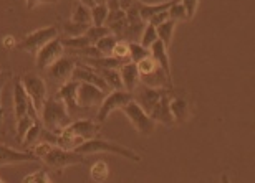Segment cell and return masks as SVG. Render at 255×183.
Wrapping results in <instances>:
<instances>
[{"mask_svg":"<svg viewBox=\"0 0 255 183\" xmlns=\"http://www.w3.org/2000/svg\"><path fill=\"white\" fill-rule=\"evenodd\" d=\"M40 114H42V118H40L42 125H45V129L53 132V134H60L71 122V116L58 98H48L45 101Z\"/></svg>","mask_w":255,"mask_h":183,"instance_id":"obj_1","label":"cell"},{"mask_svg":"<svg viewBox=\"0 0 255 183\" xmlns=\"http://www.w3.org/2000/svg\"><path fill=\"white\" fill-rule=\"evenodd\" d=\"M76 154H81V155H90V154H100V152H106V154H116V155H121L125 157L128 160H132V162H141V155L137 152L128 149L125 145H120L116 142H110L106 139H88L85 140L83 144H80L78 147L75 149Z\"/></svg>","mask_w":255,"mask_h":183,"instance_id":"obj_2","label":"cell"},{"mask_svg":"<svg viewBox=\"0 0 255 183\" xmlns=\"http://www.w3.org/2000/svg\"><path fill=\"white\" fill-rule=\"evenodd\" d=\"M40 160H42L48 169H52L55 172H62L66 169V167L85 164L86 162L85 155L76 154L75 150L60 149V147H55V145H50L48 150L40 157Z\"/></svg>","mask_w":255,"mask_h":183,"instance_id":"obj_3","label":"cell"},{"mask_svg":"<svg viewBox=\"0 0 255 183\" xmlns=\"http://www.w3.org/2000/svg\"><path fill=\"white\" fill-rule=\"evenodd\" d=\"M20 81H22V86H23L25 93H27V96H28V99L32 101L33 108L37 109V113L40 114L45 101L48 99L47 81L37 73H25L22 78H20Z\"/></svg>","mask_w":255,"mask_h":183,"instance_id":"obj_4","label":"cell"},{"mask_svg":"<svg viewBox=\"0 0 255 183\" xmlns=\"http://www.w3.org/2000/svg\"><path fill=\"white\" fill-rule=\"evenodd\" d=\"M57 37H58V28L57 27L38 28V30H33V32L25 35V37L17 43V48L23 50V52L32 53V55H37L45 45H47L48 42H52V40L57 38Z\"/></svg>","mask_w":255,"mask_h":183,"instance_id":"obj_5","label":"cell"},{"mask_svg":"<svg viewBox=\"0 0 255 183\" xmlns=\"http://www.w3.org/2000/svg\"><path fill=\"white\" fill-rule=\"evenodd\" d=\"M120 111L126 116L128 119H129V122L134 125V129L139 132L141 135H151L152 132L156 130V122L152 121L149 116H147L144 111L134 103V101L128 103Z\"/></svg>","mask_w":255,"mask_h":183,"instance_id":"obj_6","label":"cell"},{"mask_svg":"<svg viewBox=\"0 0 255 183\" xmlns=\"http://www.w3.org/2000/svg\"><path fill=\"white\" fill-rule=\"evenodd\" d=\"M132 101V94L128 93L125 89H113L110 91L108 96H105V99L101 101L98 114H96V122H105L108 119V116L115 111L121 109L123 106H126L128 103Z\"/></svg>","mask_w":255,"mask_h":183,"instance_id":"obj_7","label":"cell"},{"mask_svg":"<svg viewBox=\"0 0 255 183\" xmlns=\"http://www.w3.org/2000/svg\"><path fill=\"white\" fill-rule=\"evenodd\" d=\"M166 91H169V89L167 88H149V86H144L139 83L137 88L132 91V101H134V103L149 116L152 108H154L157 101L162 98V94H164Z\"/></svg>","mask_w":255,"mask_h":183,"instance_id":"obj_8","label":"cell"},{"mask_svg":"<svg viewBox=\"0 0 255 183\" xmlns=\"http://www.w3.org/2000/svg\"><path fill=\"white\" fill-rule=\"evenodd\" d=\"M76 63H78L76 58L68 57V55H63L62 58L55 61V63L50 66L47 71H45V74L48 76L50 81H52L53 84H57L60 88L63 83H66V81L71 79V73H73Z\"/></svg>","mask_w":255,"mask_h":183,"instance_id":"obj_9","label":"cell"},{"mask_svg":"<svg viewBox=\"0 0 255 183\" xmlns=\"http://www.w3.org/2000/svg\"><path fill=\"white\" fill-rule=\"evenodd\" d=\"M65 55V48L60 38H53L52 42H48L45 47L37 53V58H35V63H37V69L40 73H45L50 66H52L55 61L60 60Z\"/></svg>","mask_w":255,"mask_h":183,"instance_id":"obj_10","label":"cell"},{"mask_svg":"<svg viewBox=\"0 0 255 183\" xmlns=\"http://www.w3.org/2000/svg\"><path fill=\"white\" fill-rule=\"evenodd\" d=\"M103 99H105V93L100 88L88 83L78 84V91H76V106H78V109H90L95 108V106L100 108Z\"/></svg>","mask_w":255,"mask_h":183,"instance_id":"obj_11","label":"cell"},{"mask_svg":"<svg viewBox=\"0 0 255 183\" xmlns=\"http://www.w3.org/2000/svg\"><path fill=\"white\" fill-rule=\"evenodd\" d=\"M100 130H101L100 122H95L91 119H80V121L70 122L62 132L75 135V137H80V139L85 142L88 139H95V137L100 134Z\"/></svg>","mask_w":255,"mask_h":183,"instance_id":"obj_12","label":"cell"},{"mask_svg":"<svg viewBox=\"0 0 255 183\" xmlns=\"http://www.w3.org/2000/svg\"><path fill=\"white\" fill-rule=\"evenodd\" d=\"M71 79L80 81V83L93 84V86H96V88H100L103 93H106V91H111L110 86L105 83V79L101 78L98 73H96V69L90 68V66H86L83 63H76L73 73H71Z\"/></svg>","mask_w":255,"mask_h":183,"instance_id":"obj_13","label":"cell"},{"mask_svg":"<svg viewBox=\"0 0 255 183\" xmlns=\"http://www.w3.org/2000/svg\"><path fill=\"white\" fill-rule=\"evenodd\" d=\"M172 94V89L166 91L164 94H162V98L157 101L156 106L152 108V111L149 113V118L152 119L157 124H162L166 127H172L174 125V121H172V116H171V111H169V98Z\"/></svg>","mask_w":255,"mask_h":183,"instance_id":"obj_14","label":"cell"},{"mask_svg":"<svg viewBox=\"0 0 255 183\" xmlns=\"http://www.w3.org/2000/svg\"><path fill=\"white\" fill-rule=\"evenodd\" d=\"M22 162H38V159L32 152H22L5 144H0V169L5 165L22 164Z\"/></svg>","mask_w":255,"mask_h":183,"instance_id":"obj_15","label":"cell"},{"mask_svg":"<svg viewBox=\"0 0 255 183\" xmlns=\"http://www.w3.org/2000/svg\"><path fill=\"white\" fill-rule=\"evenodd\" d=\"M78 84H80L78 81L70 79L58 88L57 98L65 104V108H66V111H68L70 116L75 114L76 111H80L78 106H76V91H78Z\"/></svg>","mask_w":255,"mask_h":183,"instance_id":"obj_16","label":"cell"},{"mask_svg":"<svg viewBox=\"0 0 255 183\" xmlns=\"http://www.w3.org/2000/svg\"><path fill=\"white\" fill-rule=\"evenodd\" d=\"M32 101L28 99L27 93H25L22 81L20 78L15 79L13 83V114H15V121H20L25 116H28V106Z\"/></svg>","mask_w":255,"mask_h":183,"instance_id":"obj_17","label":"cell"},{"mask_svg":"<svg viewBox=\"0 0 255 183\" xmlns=\"http://www.w3.org/2000/svg\"><path fill=\"white\" fill-rule=\"evenodd\" d=\"M169 111L172 116V121L174 124H182L187 119L191 118V109L187 101L182 98V96H172L169 98Z\"/></svg>","mask_w":255,"mask_h":183,"instance_id":"obj_18","label":"cell"},{"mask_svg":"<svg viewBox=\"0 0 255 183\" xmlns=\"http://www.w3.org/2000/svg\"><path fill=\"white\" fill-rule=\"evenodd\" d=\"M149 57L156 61V64L164 71L167 78L172 79L171 76V64H169V53H167V48L162 45V42L156 40L154 43L149 47Z\"/></svg>","mask_w":255,"mask_h":183,"instance_id":"obj_19","label":"cell"},{"mask_svg":"<svg viewBox=\"0 0 255 183\" xmlns=\"http://www.w3.org/2000/svg\"><path fill=\"white\" fill-rule=\"evenodd\" d=\"M118 71L121 76V83H123V89L132 94V91H134L137 88V84H139V73H137L136 64L131 63V61H128V63L121 66Z\"/></svg>","mask_w":255,"mask_h":183,"instance_id":"obj_20","label":"cell"},{"mask_svg":"<svg viewBox=\"0 0 255 183\" xmlns=\"http://www.w3.org/2000/svg\"><path fill=\"white\" fill-rule=\"evenodd\" d=\"M177 2H181V0H166V2H162V3H142L141 0H137L136 8H137V12H139L141 18L147 23V20H149L152 15H156L159 12H166V10H169L172 5Z\"/></svg>","mask_w":255,"mask_h":183,"instance_id":"obj_21","label":"cell"},{"mask_svg":"<svg viewBox=\"0 0 255 183\" xmlns=\"http://www.w3.org/2000/svg\"><path fill=\"white\" fill-rule=\"evenodd\" d=\"M176 25H177V22H174V20H166L164 23H161L159 27H156L157 40L162 42V45H164L166 48L171 47L172 37H174V32H176Z\"/></svg>","mask_w":255,"mask_h":183,"instance_id":"obj_22","label":"cell"},{"mask_svg":"<svg viewBox=\"0 0 255 183\" xmlns=\"http://www.w3.org/2000/svg\"><path fill=\"white\" fill-rule=\"evenodd\" d=\"M90 177L95 183H105L110 177V167L105 160H98L91 165L90 169Z\"/></svg>","mask_w":255,"mask_h":183,"instance_id":"obj_23","label":"cell"},{"mask_svg":"<svg viewBox=\"0 0 255 183\" xmlns=\"http://www.w3.org/2000/svg\"><path fill=\"white\" fill-rule=\"evenodd\" d=\"M96 69V68H95ZM101 78L105 79V83L110 86V89H123V83H121V76L118 69H96Z\"/></svg>","mask_w":255,"mask_h":183,"instance_id":"obj_24","label":"cell"},{"mask_svg":"<svg viewBox=\"0 0 255 183\" xmlns=\"http://www.w3.org/2000/svg\"><path fill=\"white\" fill-rule=\"evenodd\" d=\"M90 20H91L90 8H88V7H85L83 3L75 2V5H73V12H71V22L81 23V25H90Z\"/></svg>","mask_w":255,"mask_h":183,"instance_id":"obj_25","label":"cell"},{"mask_svg":"<svg viewBox=\"0 0 255 183\" xmlns=\"http://www.w3.org/2000/svg\"><path fill=\"white\" fill-rule=\"evenodd\" d=\"M120 42V38L116 37V35L110 33L106 35V37H103L101 40H98V42L95 43V47L98 48V52L103 55V57H111V52H113L115 45Z\"/></svg>","mask_w":255,"mask_h":183,"instance_id":"obj_26","label":"cell"},{"mask_svg":"<svg viewBox=\"0 0 255 183\" xmlns=\"http://www.w3.org/2000/svg\"><path fill=\"white\" fill-rule=\"evenodd\" d=\"M42 130H43V125H42V122L40 121H35L33 124H32V127L27 130V134H25V137H23V144L27 145V147H33L35 144L38 142V139H40V135H42Z\"/></svg>","mask_w":255,"mask_h":183,"instance_id":"obj_27","label":"cell"},{"mask_svg":"<svg viewBox=\"0 0 255 183\" xmlns=\"http://www.w3.org/2000/svg\"><path fill=\"white\" fill-rule=\"evenodd\" d=\"M129 45V61L131 63H139L141 60H144L149 57V50L144 48L139 42H132V43H128Z\"/></svg>","mask_w":255,"mask_h":183,"instance_id":"obj_28","label":"cell"},{"mask_svg":"<svg viewBox=\"0 0 255 183\" xmlns=\"http://www.w3.org/2000/svg\"><path fill=\"white\" fill-rule=\"evenodd\" d=\"M90 13L93 27H103L106 17H108V8H106V5H95L93 8H90Z\"/></svg>","mask_w":255,"mask_h":183,"instance_id":"obj_29","label":"cell"},{"mask_svg":"<svg viewBox=\"0 0 255 183\" xmlns=\"http://www.w3.org/2000/svg\"><path fill=\"white\" fill-rule=\"evenodd\" d=\"M60 42H62L63 48H68V50H80V48L90 47V45H91V42L88 40L86 35H81V37H73V38H65V40L60 38Z\"/></svg>","mask_w":255,"mask_h":183,"instance_id":"obj_30","label":"cell"},{"mask_svg":"<svg viewBox=\"0 0 255 183\" xmlns=\"http://www.w3.org/2000/svg\"><path fill=\"white\" fill-rule=\"evenodd\" d=\"M90 25H81V23H75L68 20V22L63 23V32L68 35V38H73V37H81V35L86 33Z\"/></svg>","mask_w":255,"mask_h":183,"instance_id":"obj_31","label":"cell"},{"mask_svg":"<svg viewBox=\"0 0 255 183\" xmlns=\"http://www.w3.org/2000/svg\"><path fill=\"white\" fill-rule=\"evenodd\" d=\"M111 32H110V28L108 27H93V25H91V27H88V30H86V37H88V40L91 42V45H95L96 42H98V40H101L103 37H106V35H110Z\"/></svg>","mask_w":255,"mask_h":183,"instance_id":"obj_32","label":"cell"},{"mask_svg":"<svg viewBox=\"0 0 255 183\" xmlns=\"http://www.w3.org/2000/svg\"><path fill=\"white\" fill-rule=\"evenodd\" d=\"M156 40H157L156 28H154V27H151V25H147V23H146V27H144V30H142V33H141L139 43H141L144 48L149 50V47H151L152 43L156 42Z\"/></svg>","mask_w":255,"mask_h":183,"instance_id":"obj_33","label":"cell"},{"mask_svg":"<svg viewBox=\"0 0 255 183\" xmlns=\"http://www.w3.org/2000/svg\"><path fill=\"white\" fill-rule=\"evenodd\" d=\"M111 57L116 58V60L129 61V45H128V42L120 40V42L115 45L113 52H111Z\"/></svg>","mask_w":255,"mask_h":183,"instance_id":"obj_34","label":"cell"},{"mask_svg":"<svg viewBox=\"0 0 255 183\" xmlns=\"http://www.w3.org/2000/svg\"><path fill=\"white\" fill-rule=\"evenodd\" d=\"M22 183H53V182L48 177L47 172H45L43 169H40L37 172H33V174H30V175L25 177Z\"/></svg>","mask_w":255,"mask_h":183,"instance_id":"obj_35","label":"cell"},{"mask_svg":"<svg viewBox=\"0 0 255 183\" xmlns=\"http://www.w3.org/2000/svg\"><path fill=\"white\" fill-rule=\"evenodd\" d=\"M35 122V119H32L30 116H25V118H22L20 121H17V140L22 142L25 134H27V130L32 127V124Z\"/></svg>","mask_w":255,"mask_h":183,"instance_id":"obj_36","label":"cell"},{"mask_svg":"<svg viewBox=\"0 0 255 183\" xmlns=\"http://www.w3.org/2000/svg\"><path fill=\"white\" fill-rule=\"evenodd\" d=\"M167 13H169V20H174V22H184V20H187L186 10L181 5V2L172 5V7L167 10Z\"/></svg>","mask_w":255,"mask_h":183,"instance_id":"obj_37","label":"cell"},{"mask_svg":"<svg viewBox=\"0 0 255 183\" xmlns=\"http://www.w3.org/2000/svg\"><path fill=\"white\" fill-rule=\"evenodd\" d=\"M75 55H78V57H83V60L86 58H101L103 55L98 52V48L95 47V45H90V47H85V48H80V50H71Z\"/></svg>","mask_w":255,"mask_h":183,"instance_id":"obj_38","label":"cell"},{"mask_svg":"<svg viewBox=\"0 0 255 183\" xmlns=\"http://www.w3.org/2000/svg\"><path fill=\"white\" fill-rule=\"evenodd\" d=\"M12 79V71H0V125L3 121V108H2V91L5 88V84Z\"/></svg>","mask_w":255,"mask_h":183,"instance_id":"obj_39","label":"cell"},{"mask_svg":"<svg viewBox=\"0 0 255 183\" xmlns=\"http://www.w3.org/2000/svg\"><path fill=\"white\" fill-rule=\"evenodd\" d=\"M181 5L184 7L186 10V17L187 20L194 18V15H196V10L199 7V0H181Z\"/></svg>","mask_w":255,"mask_h":183,"instance_id":"obj_40","label":"cell"},{"mask_svg":"<svg viewBox=\"0 0 255 183\" xmlns=\"http://www.w3.org/2000/svg\"><path fill=\"white\" fill-rule=\"evenodd\" d=\"M166 20H169V13H167V10L166 12H159V13H156V15H152V17L147 20V25H151V27H159L161 23H164Z\"/></svg>","mask_w":255,"mask_h":183,"instance_id":"obj_41","label":"cell"},{"mask_svg":"<svg viewBox=\"0 0 255 183\" xmlns=\"http://www.w3.org/2000/svg\"><path fill=\"white\" fill-rule=\"evenodd\" d=\"M3 47L5 48H17V40H15V37H12V35H5L3 37Z\"/></svg>","mask_w":255,"mask_h":183,"instance_id":"obj_42","label":"cell"},{"mask_svg":"<svg viewBox=\"0 0 255 183\" xmlns=\"http://www.w3.org/2000/svg\"><path fill=\"white\" fill-rule=\"evenodd\" d=\"M118 2H120V8H121V10H125V12H126L128 8L134 7L137 0H118Z\"/></svg>","mask_w":255,"mask_h":183,"instance_id":"obj_43","label":"cell"},{"mask_svg":"<svg viewBox=\"0 0 255 183\" xmlns=\"http://www.w3.org/2000/svg\"><path fill=\"white\" fill-rule=\"evenodd\" d=\"M106 8L108 12H115V10H120V2L118 0H106Z\"/></svg>","mask_w":255,"mask_h":183,"instance_id":"obj_44","label":"cell"},{"mask_svg":"<svg viewBox=\"0 0 255 183\" xmlns=\"http://www.w3.org/2000/svg\"><path fill=\"white\" fill-rule=\"evenodd\" d=\"M43 2H47V0H25V5H27L28 10H33L37 5L43 3Z\"/></svg>","mask_w":255,"mask_h":183,"instance_id":"obj_45","label":"cell"},{"mask_svg":"<svg viewBox=\"0 0 255 183\" xmlns=\"http://www.w3.org/2000/svg\"><path fill=\"white\" fill-rule=\"evenodd\" d=\"M221 183H231V180H229L227 174H224V175H222V179H221Z\"/></svg>","mask_w":255,"mask_h":183,"instance_id":"obj_46","label":"cell"},{"mask_svg":"<svg viewBox=\"0 0 255 183\" xmlns=\"http://www.w3.org/2000/svg\"><path fill=\"white\" fill-rule=\"evenodd\" d=\"M47 2H57V0H47Z\"/></svg>","mask_w":255,"mask_h":183,"instance_id":"obj_47","label":"cell"},{"mask_svg":"<svg viewBox=\"0 0 255 183\" xmlns=\"http://www.w3.org/2000/svg\"><path fill=\"white\" fill-rule=\"evenodd\" d=\"M0 183H3V182H2V180H0Z\"/></svg>","mask_w":255,"mask_h":183,"instance_id":"obj_48","label":"cell"}]
</instances>
